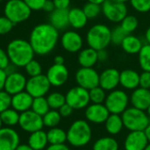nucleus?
<instances>
[{"label":"nucleus","mask_w":150,"mask_h":150,"mask_svg":"<svg viewBox=\"0 0 150 150\" xmlns=\"http://www.w3.org/2000/svg\"><path fill=\"white\" fill-rule=\"evenodd\" d=\"M47 77L51 86H62L69 79V70L64 64H53L47 72Z\"/></svg>","instance_id":"14"},{"label":"nucleus","mask_w":150,"mask_h":150,"mask_svg":"<svg viewBox=\"0 0 150 150\" xmlns=\"http://www.w3.org/2000/svg\"><path fill=\"white\" fill-rule=\"evenodd\" d=\"M139 64L143 71L150 72V44H145L142 46L141 51L138 54Z\"/></svg>","instance_id":"33"},{"label":"nucleus","mask_w":150,"mask_h":150,"mask_svg":"<svg viewBox=\"0 0 150 150\" xmlns=\"http://www.w3.org/2000/svg\"><path fill=\"white\" fill-rule=\"evenodd\" d=\"M24 68L25 69V72L27 73V75L30 77L39 76L42 72L41 65L40 64V62L38 61H36L34 59H33L32 61H30Z\"/></svg>","instance_id":"40"},{"label":"nucleus","mask_w":150,"mask_h":150,"mask_svg":"<svg viewBox=\"0 0 150 150\" xmlns=\"http://www.w3.org/2000/svg\"><path fill=\"white\" fill-rule=\"evenodd\" d=\"M105 127L106 132L111 135L119 134L124 127L121 116L120 114H110L105 122Z\"/></svg>","instance_id":"28"},{"label":"nucleus","mask_w":150,"mask_h":150,"mask_svg":"<svg viewBox=\"0 0 150 150\" xmlns=\"http://www.w3.org/2000/svg\"><path fill=\"white\" fill-rule=\"evenodd\" d=\"M88 46L97 51L106 49L111 44V29L104 24L92 25L86 34Z\"/></svg>","instance_id":"4"},{"label":"nucleus","mask_w":150,"mask_h":150,"mask_svg":"<svg viewBox=\"0 0 150 150\" xmlns=\"http://www.w3.org/2000/svg\"><path fill=\"white\" fill-rule=\"evenodd\" d=\"M47 136L49 145L64 144L67 142V132L57 127L50 128L47 132Z\"/></svg>","instance_id":"29"},{"label":"nucleus","mask_w":150,"mask_h":150,"mask_svg":"<svg viewBox=\"0 0 150 150\" xmlns=\"http://www.w3.org/2000/svg\"><path fill=\"white\" fill-rule=\"evenodd\" d=\"M65 98L66 103L69 105L74 110H81L86 108L91 102L89 91L78 85L71 88L65 95Z\"/></svg>","instance_id":"9"},{"label":"nucleus","mask_w":150,"mask_h":150,"mask_svg":"<svg viewBox=\"0 0 150 150\" xmlns=\"http://www.w3.org/2000/svg\"><path fill=\"white\" fill-rule=\"evenodd\" d=\"M24 2L32 11H40L42 10L43 4L46 0H24Z\"/></svg>","instance_id":"45"},{"label":"nucleus","mask_w":150,"mask_h":150,"mask_svg":"<svg viewBox=\"0 0 150 150\" xmlns=\"http://www.w3.org/2000/svg\"><path fill=\"white\" fill-rule=\"evenodd\" d=\"M129 104L128 95L121 90L112 91L105 98V105L111 114H122Z\"/></svg>","instance_id":"7"},{"label":"nucleus","mask_w":150,"mask_h":150,"mask_svg":"<svg viewBox=\"0 0 150 150\" xmlns=\"http://www.w3.org/2000/svg\"><path fill=\"white\" fill-rule=\"evenodd\" d=\"M2 127H3V123H2L1 119H0V128H2Z\"/></svg>","instance_id":"61"},{"label":"nucleus","mask_w":150,"mask_h":150,"mask_svg":"<svg viewBox=\"0 0 150 150\" xmlns=\"http://www.w3.org/2000/svg\"><path fill=\"white\" fill-rule=\"evenodd\" d=\"M102 13L109 21L120 23L127 15V7L118 0H105L102 4Z\"/></svg>","instance_id":"8"},{"label":"nucleus","mask_w":150,"mask_h":150,"mask_svg":"<svg viewBox=\"0 0 150 150\" xmlns=\"http://www.w3.org/2000/svg\"><path fill=\"white\" fill-rule=\"evenodd\" d=\"M43 119V123L44 126L49 128L56 127L61 120H62V116L59 113L57 110H49L44 116H42Z\"/></svg>","instance_id":"34"},{"label":"nucleus","mask_w":150,"mask_h":150,"mask_svg":"<svg viewBox=\"0 0 150 150\" xmlns=\"http://www.w3.org/2000/svg\"><path fill=\"white\" fill-rule=\"evenodd\" d=\"M98 62H105L108 59V53L106 49H102L98 51Z\"/></svg>","instance_id":"52"},{"label":"nucleus","mask_w":150,"mask_h":150,"mask_svg":"<svg viewBox=\"0 0 150 150\" xmlns=\"http://www.w3.org/2000/svg\"><path fill=\"white\" fill-rule=\"evenodd\" d=\"M14 24L5 16L0 17V35L6 34L11 31Z\"/></svg>","instance_id":"43"},{"label":"nucleus","mask_w":150,"mask_h":150,"mask_svg":"<svg viewBox=\"0 0 150 150\" xmlns=\"http://www.w3.org/2000/svg\"><path fill=\"white\" fill-rule=\"evenodd\" d=\"M4 16L16 25L28 19L32 10L24 0H9L4 6Z\"/></svg>","instance_id":"6"},{"label":"nucleus","mask_w":150,"mask_h":150,"mask_svg":"<svg viewBox=\"0 0 150 150\" xmlns=\"http://www.w3.org/2000/svg\"><path fill=\"white\" fill-rule=\"evenodd\" d=\"M26 82L27 80L23 74L15 71L11 74L7 75L4 91L11 96H13L17 93L25 91Z\"/></svg>","instance_id":"15"},{"label":"nucleus","mask_w":150,"mask_h":150,"mask_svg":"<svg viewBox=\"0 0 150 150\" xmlns=\"http://www.w3.org/2000/svg\"><path fill=\"white\" fill-rule=\"evenodd\" d=\"M120 72L113 68L105 69L99 74V86L105 91H112L120 84Z\"/></svg>","instance_id":"18"},{"label":"nucleus","mask_w":150,"mask_h":150,"mask_svg":"<svg viewBox=\"0 0 150 150\" xmlns=\"http://www.w3.org/2000/svg\"><path fill=\"white\" fill-rule=\"evenodd\" d=\"M54 9H55V6H54V4L53 0H46V2L43 4L42 10L47 11V12L51 13Z\"/></svg>","instance_id":"49"},{"label":"nucleus","mask_w":150,"mask_h":150,"mask_svg":"<svg viewBox=\"0 0 150 150\" xmlns=\"http://www.w3.org/2000/svg\"><path fill=\"white\" fill-rule=\"evenodd\" d=\"M88 2L90 3H94V4H103V3L105 1V0H87Z\"/></svg>","instance_id":"57"},{"label":"nucleus","mask_w":150,"mask_h":150,"mask_svg":"<svg viewBox=\"0 0 150 150\" xmlns=\"http://www.w3.org/2000/svg\"><path fill=\"white\" fill-rule=\"evenodd\" d=\"M146 111H147V114H148V116L149 117V119H150V105L148 107V109H147Z\"/></svg>","instance_id":"58"},{"label":"nucleus","mask_w":150,"mask_h":150,"mask_svg":"<svg viewBox=\"0 0 150 150\" xmlns=\"http://www.w3.org/2000/svg\"><path fill=\"white\" fill-rule=\"evenodd\" d=\"M2 1H3V0H0V2H2Z\"/></svg>","instance_id":"62"},{"label":"nucleus","mask_w":150,"mask_h":150,"mask_svg":"<svg viewBox=\"0 0 150 150\" xmlns=\"http://www.w3.org/2000/svg\"><path fill=\"white\" fill-rule=\"evenodd\" d=\"M149 144V141L144 134V131H132L125 140V150H145Z\"/></svg>","instance_id":"19"},{"label":"nucleus","mask_w":150,"mask_h":150,"mask_svg":"<svg viewBox=\"0 0 150 150\" xmlns=\"http://www.w3.org/2000/svg\"><path fill=\"white\" fill-rule=\"evenodd\" d=\"M120 84L127 90H135L140 86V74L134 69H125L120 72Z\"/></svg>","instance_id":"22"},{"label":"nucleus","mask_w":150,"mask_h":150,"mask_svg":"<svg viewBox=\"0 0 150 150\" xmlns=\"http://www.w3.org/2000/svg\"><path fill=\"white\" fill-rule=\"evenodd\" d=\"M122 121L124 127L132 131H144L150 123L149 117L145 111L137 109L135 107H127L122 113Z\"/></svg>","instance_id":"5"},{"label":"nucleus","mask_w":150,"mask_h":150,"mask_svg":"<svg viewBox=\"0 0 150 150\" xmlns=\"http://www.w3.org/2000/svg\"><path fill=\"white\" fill-rule=\"evenodd\" d=\"M11 63L16 67H25L33 59L34 51L29 41L21 39L11 40L6 49Z\"/></svg>","instance_id":"2"},{"label":"nucleus","mask_w":150,"mask_h":150,"mask_svg":"<svg viewBox=\"0 0 150 150\" xmlns=\"http://www.w3.org/2000/svg\"><path fill=\"white\" fill-rule=\"evenodd\" d=\"M77 61L81 67L93 68V66H95L96 63L98 62V51L90 47L82 49L78 54Z\"/></svg>","instance_id":"24"},{"label":"nucleus","mask_w":150,"mask_h":150,"mask_svg":"<svg viewBox=\"0 0 150 150\" xmlns=\"http://www.w3.org/2000/svg\"><path fill=\"white\" fill-rule=\"evenodd\" d=\"M7 74L4 69H0V91L4 90L5 81H6Z\"/></svg>","instance_id":"51"},{"label":"nucleus","mask_w":150,"mask_h":150,"mask_svg":"<svg viewBox=\"0 0 150 150\" xmlns=\"http://www.w3.org/2000/svg\"><path fill=\"white\" fill-rule=\"evenodd\" d=\"M64 62H65V59L62 55H56L54 59V64H64Z\"/></svg>","instance_id":"53"},{"label":"nucleus","mask_w":150,"mask_h":150,"mask_svg":"<svg viewBox=\"0 0 150 150\" xmlns=\"http://www.w3.org/2000/svg\"><path fill=\"white\" fill-rule=\"evenodd\" d=\"M50 24L58 31L64 30L69 25V9H54L49 17Z\"/></svg>","instance_id":"23"},{"label":"nucleus","mask_w":150,"mask_h":150,"mask_svg":"<svg viewBox=\"0 0 150 150\" xmlns=\"http://www.w3.org/2000/svg\"><path fill=\"white\" fill-rule=\"evenodd\" d=\"M69 25L75 29L83 28L88 21V18L84 14L83 9L72 8L69 10Z\"/></svg>","instance_id":"26"},{"label":"nucleus","mask_w":150,"mask_h":150,"mask_svg":"<svg viewBox=\"0 0 150 150\" xmlns=\"http://www.w3.org/2000/svg\"><path fill=\"white\" fill-rule=\"evenodd\" d=\"M73 111H74V109L69 105H68L67 103H65L58 110V112L61 114L62 118H68V117H69L73 113Z\"/></svg>","instance_id":"47"},{"label":"nucleus","mask_w":150,"mask_h":150,"mask_svg":"<svg viewBox=\"0 0 150 150\" xmlns=\"http://www.w3.org/2000/svg\"><path fill=\"white\" fill-rule=\"evenodd\" d=\"M130 102L134 107L146 111L150 105V91L142 87L136 88L130 97Z\"/></svg>","instance_id":"20"},{"label":"nucleus","mask_w":150,"mask_h":150,"mask_svg":"<svg viewBox=\"0 0 150 150\" xmlns=\"http://www.w3.org/2000/svg\"><path fill=\"white\" fill-rule=\"evenodd\" d=\"M140 87L144 89H150V72L143 71L140 75Z\"/></svg>","instance_id":"44"},{"label":"nucleus","mask_w":150,"mask_h":150,"mask_svg":"<svg viewBox=\"0 0 150 150\" xmlns=\"http://www.w3.org/2000/svg\"><path fill=\"white\" fill-rule=\"evenodd\" d=\"M31 110L41 117L44 116L50 110L47 98H45V97L33 98V101Z\"/></svg>","instance_id":"32"},{"label":"nucleus","mask_w":150,"mask_h":150,"mask_svg":"<svg viewBox=\"0 0 150 150\" xmlns=\"http://www.w3.org/2000/svg\"><path fill=\"white\" fill-rule=\"evenodd\" d=\"M119 2H121V3H124V4H126V3H127V2H130V0H118Z\"/></svg>","instance_id":"59"},{"label":"nucleus","mask_w":150,"mask_h":150,"mask_svg":"<svg viewBox=\"0 0 150 150\" xmlns=\"http://www.w3.org/2000/svg\"><path fill=\"white\" fill-rule=\"evenodd\" d=\"M11 107V96L4 90L0 91V113Z\"/></svg>","instance_id":"42"},{"label":"nucleus","mask_w":150,"mask_h":150,"mask_svg":"<svg viewBox=\"0 0 150 150\" xmlns=\"http://www.w3.org/2000/svg\"><path fill=\"white\" fill-rule=\"evenodd\" d=\"M89 94H90V100L91 102H92V104H103L105 101L106 98L105 91L103 88H101L99 85L90 90Z\"/></svg>","instance_id":"38"},{"label":"nucleus","mask_w":150,"mask_h":150,"mask_svg":"<svg viewBox=\"0 0 150 150\" xmlns=\"http://www.w3.org/2000/svg\"><path fill=\"white\" fill-rule=\"evenodd\" d=\"M61 43L62 47L69 53H77L80 52L83 40L82 36L76 31H67L65 32L61 39Z\"/></svg>","instance_id":"17"},{"label":"nucleus","mask_w":150,"mask_h":150,"mask_svg":"<svg viewBox=\"0 0 150 150\" xmlns=\"http://www.w3.org/2000/svg\"><path fill=\"white\" fill-rule=\"evenodd\" d=\"M51 83L46 75L40 74L36 76L30 77L26 82L25 91L33 97H45L50 90Z\"/></svg>","instance_id":"10"},{"label":"nucleus","mask_w":150,"mask_h":150,"mask_svg":"<svg viewBox=\"0 0 150 150\" xmlns=\"http://www.w3.org/2000/svg\"><path fill=\"white\" fill-rule=\"evenodd\" d=\"M144 134H145V135H146V137H147V139L149 141V143H150V123L149 124V126L145 128Z\"/></svg>","instance_id":"55"},{"label":"nucleus","mask_w":150,"mask_h":150,"mask_svg":"<svg viewBox=\"0 0 150 150\" xmlns=\"http://www.w3.org/2000/svg\"><path fill=\"white\" fill-rule=\"evenodd\" d=\"M145 38H146V40H147L148 44H150V26H149V28H148L147 31H146Z\"/></svg>","instance_id":"56"},{"label":"nucleus","mask_w":150,"mask_h":150,"mask_svg":"<svg viewBox=\"0 0 150 150\" xmlns=\"http://www.w3.org/2000/svg\"><path fill=\"white\" fill-rule=\"evenodd\" d=\"M16 150H34L28 144H19L18 147H17V149Z\"/></svg>","instance_id":"54"},{"label":"nucleus","mask_w":150,"mask_h":150,"mask_svg":"<svg viewBox=\"0 0 150 150\" xmlns=\"http://www.w3.org/2000/svg\"><path fill=\"white\" fill-rule=\"evenodd\" d=\"M130 4L138 12L146 13L150 11V0H130Z\"/></svg>","instance_id":"41"},{"label":"nucleus","mask_w":150,"mask_h":150,"mask_svg":"<svg viewBox=\"0 0 150 150\" xmlns=\"http://www.w3.org/2000/svg\"><path fill=\"white\" fill-rule=\"evenodd\" d=\"M27 144L34 150L46 149L48 145L47 133L42 129L31 133L28 137Z\"/></svg>","instance_id":"25"},{"label":"nucleus","mask_w":150,"mask_h":150,"mask_svg":"<svg viewBox=\"0 0 150 150\" xmlns=\"http://www.w3.org/2000/svg\"><path fill=\"white\" fill-rule=\"evenodd\" d=\"M149 91H150V89H149Z\"/></svg>","instance_id":"63"},{"label":"nucleus","mask_w":150,"mask_h":150,"mask_svg":"<svg viewBox=\"0 0 150 150\" xmlns=\"http://www.w3.org/2000/svg\"><path fill=\"white\" fill-rule=\"evenodd\" d=\"M19 117H20V113L11 107L8 108L7 110L0 113V119L3 125L9 127L18 125Z\"/></svg>","instance_id":"30"},{"label":"nucleus","mask_w":150,"mask_h":150,"mask_svg":"<svg viewBox=\"0 0 150 150\" xmlns=\"http://www.w3.org/2000/svg\"><path fill=\"white\" fill-rule=\"evenodd\" d=\"M47 100L50 109L59 110L66 103L65 96L61 92H52L47 97Z\"/></svg>","instance_id":"35"},{"label":"nucleus","mask_w":150,"mask_h":150,"mask_svg":"<svg viewBox=\"0 0 150 150\" xmlns=\"http://www.w3.org/2000/svg\"><path fill=\"white\" fill-rule=\"evenodd\" d=\"M55 9H68L70 4V0H53Z\"/></svg>","instance_id":"48"},{"label":"nucleus","mask_w":150,"mask_h":150,"mask_svg":"<svg viewBox=\"0 0 150 150\" xmlns=\"http://www.w3.org/2000/svg\"><path fill=\"white\" fill-rule=\"evenodd\" d=\"M92 150H119V143L112 137H102L95 142Z\"/></svg>","instance_id":"31"},{"label":"nucleus","mask_w":150,"mask_h":150,"mask_svg":"<svg viewBox=\"0 0 150 150\" xmlns=\"http://www.w3.org/2000/svg\"><path fill=\"white\" fill-rule=\"evenodd\" d=\"M10 63L11 62L7 52L0 47V69H5L10 65Z\"/></svg>","instance_id":"46"},{"label":"nucleus","mask_w":150,"mask_h":150,"mask_svg":"<svg viewBox=\"0 0 150 150\" xmlns=\"http://www.w3.org/2000/svg\"><path fill=\"white\" fill-rule=\"evenodd\" d=\"M58 39L59 31L51 24H40L31 32L29 42L35 54L46 55L54 50Z\"/></svg>","instance_id":"1"},{"label":"nucleus","mask_w":150,"mask_h":150,"mask_svg":"<svg viewBox=\"0 0 150 150\" xmlns=\"http://www.w3.org/2000/svg\"><path fill=\"white\" fill-rule=\"evenodd\" d=\"M76 81L78 86L90 91L99 85V74L93 68L81 67L76 73Z\"/></svg>","instance_id":"12"},{"label":"nucleus","mask_w":150,"mask_h":150,"mask_svg":"<svg viewBox=\"0 0 150 150\" xmlns=\"http://www.w3.org/2000/svg\"><path fill=\"white\" fill-rule=\"evenodd\" d=\"M145 150H150V143H149V144H148V146L146 147Z\"/></svg>","instance_id":"60"},{"label":"nucleus","mask_w":150,"mask_h":150,"mask_svg":"<svg viewBox=\"0 0 150 150\" xmlns=\"http://www.w3.org/2000/svg\"><path fill=\"white\" fill-rule=\"evenodd\" d=\"M111 113L103 104H92L88 105L85 110V118L87 121L94 124L105 123Z\"/></svg>","instance_id":"16"},{"label":"nucleus","mask_w":150,"mask_h":150,"mask_svg":"<svg viewBox=\"0 0 150 150\" xmlns=\"http://www.w3.org/2000/svg\"><path fill=\"white\" fill-rule=\"evenodd\" d=\"M120 46L122 47L124 52H126L127 54H139L143 44L138 37L132 34H127Z\"/></svg>","instance_id":"27"},{"label":"nucleus","mask_w":150,"mask_h":150,"mask_svg":"<svg viewBox=\"0 0 150 150\" xmlns=\"http://www.w3.org/2000/svg\"><path fill=\"white\" fill-rule=\"evenodd\" d=\"M127 33L123 30L120 25H117L111 30V43L114 45H121L122 41L126 38Z\"/></svg>","instance_id":"39"},{"label":"nucleus","mask_w":150,"mask_h":150,"mask_svg":"<svg viewBox=\"0 0 150 150\" xmlns=\"http://www.w3.org/2000/svg\"><path fill=\"white\" fill-rule=\"evenodd\" d=\"M45 150H70L69 148L64 144H57V145H48Z\"/></svg>","instance_id":"50"},{"label":"nucleus","mask_w":150,"mask_h":150,"mask_svg":"<svg viewBox=\"0 0 150 150\" xmlns=\"http://www.w3.org/2000/svg\"><path fill=\"white\" fill-rule=\"evenodd\" d=\"M92 137V131L87 120L74 121L67 131V142L75 148H82L89 144Z\"/></svg>","instance_id":"3"},{"label":"nucleus","mask_w":150,"mask_h":150,"mask_svg":"<svg viewBox=\"0 0 150 150\" xmlns=\"http://www.w3.org/2000/svg\"><path fill=\"white\" fill-rule=\"evenodd\" d=\"M20 144L18 133L9 127L0 128V150H16Z\"/></svg>","instance_id":"13"},{"label":"nucleus","mask_w":150,"mask_h":150,"mask_svg":"<svg viewBox=\"0 0 150 150\" xmlns=\"http://www.w3.org/2000/svg\"><path fill=\"white\" fill-rule=\"evenodd\" d=\"M138 25H139L138 18L134 15L127 14L120 22V26L127 34H131L132 33H134L137 29Z\"/></svg>","instance_id":"36"},{"label":"nucleus","mask_w":150,"mask_h":150,"mask_svg":"<svg viewBox=\"0 0 150 150\" xmlns=\"http://www.w3.org/2000/svg\"><path fill=\"white\" fill-rule=\"evenodd\" d=\"M18 126L24 132L31 134L41 130L44 127V123L41 116L32 110H28L20 113Z\"/></svg>","instance_id":"11"},{"label":"nucleus","mask_w":150,"mask_h":150,"mask_svg":"<svg viewBox=\"0 0 150 150\" xmlns=\"http://www.w3.org/2000/svg\"><path fill=\"white\" fill-rule=\"evenodd\" d=\"M83 11L84 14L86 15V17L88 18V19L96 18L102 12V5L98 4H94V3L87 2L83 5Z\"/></svg>","instance_id":"37"},{"label":"nucleus","mask_w":150,"mask_h":150,"mask_svg":"<svg viewBox=\"0 0 150 150\" xmlns=\"http://www.w3.org/2000/svg\"><path fill=\"white\" fill-rule=\"evenodd\" d=\"M33 98L26 91H23L11 96V108L19 113L31 110Z\"/></svg>","instance_id":"21"}]
</instances>
